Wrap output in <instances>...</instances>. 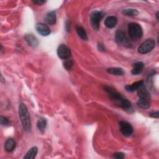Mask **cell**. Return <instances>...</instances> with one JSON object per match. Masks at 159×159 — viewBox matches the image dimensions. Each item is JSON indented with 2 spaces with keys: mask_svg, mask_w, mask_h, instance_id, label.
Masks as SVG:
<instances>
[{
  "mask_svg": "<svg viewBox=\"0 0 159 159\" xmlns=\"http://www.w3.org/2000/svg\"><path fill=\"white\" fill-rule=\"evenodd\" d=\"M107 72L116 76H122L124 74L123 70L120 68L117 67H112L107 69Z\"/></svg>",
  "mask_w": 159,
  "mask_h": 159,
  "instance_id": "d6986e66",
  "label": "cell"
},
{
  "mask_svg": "<svg viewBox=\"0 0 159 159\" xmlns=\"http://www.w3.org/2000/svg\"><path fill=\"white\" fill-rule=\"evenodd\" d=\"M37 32L42 36H47L50 34V30L48 27L43 23H37L35 25Z\"/></svg>",
  "mask_w": 159,
  "mask_h": 159,
  "instance_id": "9c48e42d",
  "label": "cell"
},
{
  "mask_svg": "<svg viewBox=\"0 0 159 159\" xmlns=\"http://www.w3.org/2000/svg\"><path fill=\"white\" fill-rule=\"evenodd\" d=\"M138 96L140 99L150 100V94L149 91L144 87V84L140 87L137 90Z\"/></svg>",
  "mask_w": 159,
  "mask_h": 159,
  "instance_id": "30bf717a",
  "label": "cell"
},
{
  "mask_svg": "<svg viewBox=\"0 0 159 159\" xmlns=\"http://www.w3.org/2000/svg\"><path fill=\"white\" fill-rule=\"evenodd\" d=\"M149 116H150V117H151L152 118H157V119H158V117H159V112H158V111H157L156 112H150Z\"/></svg>",
  "mask_w": 159,
  "mask_h": 159,
  "instance_id": "484cf974",
  "label": "cell"
},
{
  "mask_svg": "<svg viewBox=\"0 0 159 159\" xmlns=\"http://www.w3.org/2000/svg\"><path fill=\"white\" fill-rule=\"evenodd\" d=\"M117 23V19L116 16H108L104 21V24L106 27L109 29H112L114 27Z\"/></svg>",
  "mask_w": 159,
  "mask_h": 159,
  "instance_id": "4fadbf2b",
  "label": "cell"
},
{
  "mask_svg": "<svg viewBox=\"0 0 159 159\" xmlns=\"http://www.w3.org/2000/svg\"><path fill=\"white\" fill-rule=\"evenodd\" d=\"M1 81L2 83H4V78H3V77H2V75L1 76Z\"/></svg>",
  "mask_w": 159,
  "mask_h": 159,
  "instance_id": "f1b7e54d",
  "label": "cell"
},
{
  "mask_svg": "<svg viewBox=\"0 0 159 159\" xmlns=\"http://www.w3.org/2000/svg\"><path fill=\"white\" fill-rule=\"evenodd\" d=\"M128 32L131 39L137 41L143 35V30L141 26L135 22H131L128 25Z\"/></svg>",
  "mask_w": 159,
  "mask_h": 159,
  "instance_id": "7a4b0ae2",
  "label": "cell"
},
{
  "mask_svg": "<svg viewBox=\"0 0 159 159\" xmlns=\"http://www.w3.org/2000/svg\"><path fill=\"white\" fill-rule=\"evenodd\" d=\"M45 20L46 22L50 25H53L56 23L57 16L56 12L54 11H49L45 17Z\"/></svg>",
  "mask_w": 159,
  "mask_h": 159,
  "instance_id": "7c38bea8",
  "label": "cell"
},
{
  "mask_svg": "<svg viewBox=\"0 0 159 159\" xmlns=\"http://www.w3.org/2000/svg\"><path fill=\"white\" fill-rule=\"evenodd\" d=\"M76 31L78 36L83 40H86L88 39L87 34L84 30V29L81 25H76Z\"/></svg>",
  "mask_w": 159,
  "mask_h": 159,
  "instance_id": "ffe728a7",
  "label": "cell"
},
{
  "mask_svg": "<svg viewBox=\"0 0 159 159\" xmlns=\"http://www.w3.org/2000/svg\"><path fill=\"white\" fill-rule=\"evenodd\" d=\"M24 39L27 43L32 47H36L39 45L38 39L32 34H26L24 36Z\"/></svg>",
  "mask_w": 159,
  "mask_h": 159,
  "instance_id": "8fae6325",
  "label": "cell"
},
{
  "mask_svg": "<svg viewBox=\"0 0 159 159\" xmlns=\"http://www.w3.org/2000/svg\"><path fill=\"white\" fill-rule=\"evenodd\" d=\"M57 55L62 60L69 59L71 57L70 49L65 44H61L57 48Z\"/></svg>",
  "mask_w": 159,
  "mask_h": 159,
  "instance_id": "52a82bcc",
  "label": "cell"
},
{
  "mask_svg": "<svg viewBox=\"0 0 159 159\" xmlns=\"http://www.w3.org/2000/svg\"><path fill=\"white\" fill-rule=\"evenodd\" d=\"M63 66L65 68V69H66L67 70H70L72 68L73 66V61L71 60H65V62L63 63Z\"/></svg>",
  "mask_w": 159,
  "mask_h": 159,
  "instance_id": "603a6c76",
  "label": "cell"
},
{
  "mask_svg": "<svg viewBox=\"0 0 159 159\" xmlns=\"http://www.w3.org/2000/svg\"><path fill=\"white\" fill-rule=\"evenodd\" d=\"M122 14L126 16H130V17H133L139 14V12L137 9H132V8H128V9H125L122 11Z\"/></svg>",
  "mask_w": 159,
  "mask_h": 159,
  "instance_id": "7402d4cb",
  "label": "cell"
},
{
  "mask_svg": "<svg viewBox=\"0 0 159 159\" xmlns=\"http://www.w3.org/2000/svg\"><path fill=\"white\" fill-rule=\"evenodd\" d=\"M158 13H159L158 12H157V13H156V17H157V19L158 20V19H158Z\"/></svg>",
  "mask_w": 159,
  "mask_h": 159,
  "instance_id": "f546056e",
  "label": "cell"
},
{
  "mask_svg": "<svg viewBox=\"0 0 159 159\" xmlns=\"http://www.w3.org/2000/svg\"><path fill=\"white\" fill-rule=\"evenodd\" d=\"M103 13L99 11H94L90 14V23L94 30H98L99 28V24L103 17Z\"/></svg>",
  "mask_w": 159,
  "mask_h": 159,
  "instance_id": "3957f363",
  "label": "cell"
},
{
  "mask_svg": "<svg viewBox=\"0 0 159 159\" xmlns=\"http://www.w3.org/2000/svg\"><path fill=\"white\" fill-rule=\"evenodd\" d=\"M137 103V105L142 109H148L150 106V100L139 98Z\"/></svg>",
  "mask_w": 159,
  "mask_h": 159,
  "instance_id": "44dd1931",
  "label": "cell"
},
{
  "mask_svg": "<svg viewBox=\"0 0 159 159\" xmlns=\"http://www.w3.org/2000/svg\"><path fill=\"white\" fill-rule=\"evenodd\" d=\"M32 2L34 4H37V5H42L43 4H44L45 2V1L36 0V1H32Z\"/></svg>",
  "mask_w": 159,
  "mask_h": 159,
  "instance_id": "4316f807",
  "label": "cell"
},
{
  "mask_svg": "<svg viewBox=\"0 0 159 159\" xmlns=\"http://www.w3.org/2000/svg\"><path fill=\"white\" fill-rule=\"evenodd\" d=\"M155 42L152 39H148L143 42L138 48V52L141 54H145L151 52L155 47Z\"/></svg>",
  "mask_w": 159,
  "mask_h": 159,
  "instance_id": "277c9868",
  "label": "cell"
},
{
  "mask_svg": "<svg viewBox=\"0 0 159 159\" xmlns=\"http://www.w3.org/2000/svg\"><path fill=\"white\" fill-rule=\"evenodd\" d=\"M119 130L120 132L125 137L130 136L133 133V127L130 123L126 121H120L119 123Z\"/></svg>",
  "mask_w": 159,
  "mask_h": 159,
  "instance_id": "8992f818",
  "label": "cell"
},
{
  "mask_svg": "<svg viewBox=\"0 0 159 159\" xmlns=\"http://www.w3.org/2000/svg\"><path fill=\"white\" fill-rule=\"evenodd\" d=\"M47 127V120L43 117H40L37 122V127L39 131L43 134L44 133Z\"/></svg>",
  "mask_w": 159,
  "mask_h": 159,
  "instance_id": "2e32d148",
  "label": "cell"
},
{
  "mask_svg": "<svg viewBox=\"0 0 159 159\" xmlns=\"http://www.w3.org/2000/svg\"><path fill=\"white\" fill-rule=\"evenodd\" d=\"M97 48H98V50L100 51V52H104V45H103L102 43H99L98 44Z\"/></svg>",
  "mask_w": 159,
  "mask_h": 159,
  "instance_id": "83f0119b",
  "label": "cell"
},
{
  "mask_svg": "<svg viewBox=\"0 0 159 159\" xmlns=\"http://www.w3.org/2000/svg\"><path fill=\"white\" fill-rule=\"evenodd\" d=\"M0 123L2 125H7L9 124V120L7 117L4 116L0 117Z\"/></svg>",
  "mask_w": 159,
  "mask_h": 159,
  "instance_id": "d4e9b609",
  "label": "cell"
},
{
  "mask_svg": "<svg viewBox=\"0 0 159 159\" xmlns=\"http://www.w3.org/2000/svg\"><path fill=\"white\" fill-rule=\"evenodd\" d=\"M16 148V142L12 139H8L4 145V149L6 151L10 152Z\"/></svg>",
  "mask_w": 159,
  "mask_h": 159,
  "instance_id": "e0dca14e",
  "label": "cell"
},
{
  "mask_svg": "<svg viewBox=\"0 0 159 159\" xmlns=\"http://www.w3.org/2000/svg\"><path fill=\"white\" fill-rule=\"evenodd\" d=\"M104 90L107 93L109 98L114 101L116 105L118 106V104L120 103V102L124 99V96H122L120 93H119L117 91H116L114 89L108 86H104Z\"/></svg>",
  "mask_w": 159,
  "mask_h": 159,
  "instance_id": "5b68a950",
  "label": "cell"
},
{
  "mask_svg": "<svg viewBox=\"0 0 159 159\" xmlns=\"http://www.w3.org/2000/svg\"><path fill=\"white\" fill-rule=\"evenodd\" d=\"M19 115L22 123L23 129L26 132L30 131L31 120L30 116L28 112L27 106L23 102H20L19 105Z\"/></svg>",
  "mask_w": 159,
  "mask_h": 159,
  "instance_id": "6da1fadb",
  "label": "cell"
},
{
  "mask_svg": "<svg viewBox=\"0 0 159 159\" xmlns=\"http://www.w3.org/2000/svg\"><path fill=\"white\" fill-rule=\"evenodd\" d=\"M38 148L36 147H32L28 152L26 153L24 157V159H34L37 153Z\"/></svg>",
  "mask_w": 159,
  "mask_h": 159,
  "instance_id": "ac0fdd59",
  "label": "cell"
},
{
  "mask_svg": "<svg viewBox=\"0 0 159 159\" xmlns=\"http://www.w3.org/2000/svg\"><path fill=\"white\" fill-rule=\"evenodd\" d=\"M142 85H143V81L140 80L135 83H133L132 84L126 85L125 86V89L128 92H134V91L137 90Z\"/></svg>",
  "mask_w": 159,
  "mask_h": 159,
  "instance_id": "5bb4252c",
  "label": "cell"
},
{
  "mask_svg": "<svg viewBox=\"0 0 159 159\" xmlns=\"http://www.w3.org/2000/svg\"><path fill=\"white\" fill-rule=\"evenodd\" d=\"M115 40L118 45L125 47H129L130 45V43L126 38L125 34L121 30H118L116 32Z\"/></svg>",
  "mask_w": 159,
  "mask_h": 159,
  "instance_id": "ba28073f",
  "label": "cell"
},
{
  "mask_svg": "<svg viewBox=\"0 0 159 159\" xmlns=\"http://www.w3.org/2000/svg\"><path fill=\"white\" fill-rule=\"evenodd\" d=\"M132 70L131 71V73L132 75H139L140 73H142V71L143 70V67H144V65L142 62L141 61H138L136 62L135 63L133 64L132 65Z\"/></svg>",
  "mask_w": 159,
  "mask_h": 159,
  "instance_id": "9a60e30c",
  "label": "cell"
},
{
  "mask_svg": "<svg viewBox=\"0 0 159 159\" xmlns=\"http://www.w3.org/2000/svg\"><path fill=\"white\" fill-rule=\"evenodd\" d=\"M112 157L114 158H117V159H122L125 157V155L124 153L122 152H116L114 153H113Z\"/></svg>",
  "mask_w": 159,
  "mask_h": 159,
  "instance_id": "cb8c5ba5",
  "label": "cell"
}]
</instances>
